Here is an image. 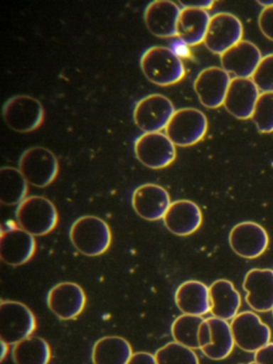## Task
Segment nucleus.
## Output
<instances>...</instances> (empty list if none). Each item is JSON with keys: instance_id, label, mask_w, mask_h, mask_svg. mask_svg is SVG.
<instances>
[{"instance_id": "32", "label": "nucleus", "mask_w": 273, "mask_h": 364, "mask_svg": "<svg viewBox=\"0 0 273 364\" xmlns=\"http://www.w3.org/2000/svg\"><path fill=\"white\" fill-rule=\"evenodd\" d=\"M252 80L260 92H273V54L262 57Z\"/></svg>"}, {"instance_id": "30", "label": "nucleus", "mask_w": 273, "mask_h": 364, "mask_svg": "<svg viewBox=\"0 0 273 364\" xmlns=\"http://www.w3.org/2000/svg\"><path fill=\"white\" fill-rule=\"evenodd\" d=\"M157 364H200L193 349L177 342H170L155 353Z\"/></svg>"}, {"instance_id": "40", "label": "nucleus", "mask_w": 273, "mask_h": 364, "mask_svg": "<svg viewBox=\"0 0 273 364\" xmlns=\"http://www.w3.org/2000/svg\"><path fill=\"white\" fill-rule=\"evenodd\" d=\"M249 364H258V363H257V362L253 361V362H250Z\"/></svg>"}, {"instance_id": "8", "label": "nucleus", "mask_w": 273, "mask_h": 364, "mask_svg": "<svg viewBox=\"0 0 273 364\" xmlns=\"http://www.w3.org/2000/svg\"><path fill=\"white\" fill-rule=\"evenodd\" d=\"M230 328L235 345L241 350L255 353L270 343V328L252 311L238 313L230 321Z\"/></svg>"}, {"instance_id": "14", "label": "nucleus", "mask_w": 273, "mask_h": 364, "mask_svg": "<svg viewBox=\"0 0 273 364\" xmlns=\"http://www.w3.org/2000/svg\"><path fill=\"white\" fill-rule=\"evenodd\" d=\"M85 291L76 283L62 282L51 287L47 294L49 310L62 321L76 318L85 306Z\"/></svg>"}, {"instance_id": "3", "label": "nucleus", "mask_w": 273, "mask_h": 364, "mask_svg": "<svg viewBox=\"0 0 273 364\" xmlns=\"http://www.w3.org/2000/svg\"><path fill=\"white\" fill-rule=\"evenodd\" d=\"M21 229L33 236L50 233L58 223V212L50 200L40 196L26 198L15 210Z\"/></svg>"}, {"instance_id": "4", "label": "nucleus", "mask_w": 273, "mask_h": 364, "mask_svg": "<svg viewBox=\"0 0 273 364\" xmlns=\"http://www.w3.org/2000/svg\"><path fill=\"white\" fill-rule=\"evenodd\" d=\"M36 319L26 304L14 300H2L0 304V340L15 345L31 336Z\"/></svg>"}, {"instance_id": "12", "label": "nucleus", "mask_w": 273, "mask_h": 364, "mask_svg": "<svg viewBox=\"0 0 273 364\" xmlns=\"http://www.w3.org/2000/svg\"><path fill=\"white\" fill-rule=\"evenodd\" d=\"M230 248L243 259H257L264 255L269 246L266 230L253 221H243L235 225L230 232Z\"/></svg>"}, {"instance_id": "15", "label": "nucleus", "mask_w": 273, "mask_h": 364, "mask_svg": "<svg viewBox=\"0 0 273 364\" xmlns=\"http://www.w3.org/2000/svg\"><path fill=\"white\" fill-rule=\"evenodd\" d=\"M36 242L34 236L21 228H2L0 237V259L10 266H21L34 255Z\"/></svg>"}, {"instance_id": "6", "label": "nucleus", "mask_w": 273, "mask_h": 364, "mask_svg": "<svg viewBox=\"0 0 273 364\" xmlns=\"http://www.w3.org/2000/svg\"><path fill=\"white\" fill-rule=\"evenodd\" d=\"M18 169L30 185L44 188L57 178L59 163L55 155L48 149L33 146L21 154Z\"/></svg>"}, {"instance_id": "29", "label": "nucleus", "mask_w": 273, "mask_h": 364, "mask_svg": "<svg viewBox=\"0 0 273 364\" xmlns=\"http://www.w3.org/2000/svg\"><path fill=\"white\" fill-rule=\"evenodd\" d=\"M204 321L203 316L196 315L183 314L177 317L171 326V333L174 342L191 349H200L198 333Z\"/></svg>"}, {"instance_id": "39", "label": "nucleus", "mask_w": 273, "mask_h": 364, "mask_svg": "<svg viewBox=\"0 0 273 364\" xmlns=\"http://www.w3.org/2000/svg\"><path fill=\"white\" fill-rule=\"evenodd\" d=\"M258 4H259L262 7L264 8H270L273 7V0H258Z\"/></svg>"}, {"instance_id": "5", "label": "nucleus", "mask_w": 273, "mask_h": 364, "mask_svg": "<svg viewBox=\"0 0 273 364\" xmlns=\"http://www.w3.org/2000/svg\"><path fill=\"white\" fill-rule=\"evenodd\" d=\"M208 121L206 116L196 108L176 110L166 125V135L177 146H191L200 142L206 135Z\"/></svg>"}, {"instance_id": "28", "label": "nucleus", "mask_w": 273, "mask_h": 364, "mask_svg": "<svg viewBox=\"0 0 273 364\" xmlns=\"http://www.w3.org/2000/svg\"><path fill=\"white\" fill-rule=\"evenodd\" d=\"M51 351L48 343L38 336H29L13 346L15 364H48Z\"/></svg>"}, {"instance_id": "35", "label": "nucleus", "mask_w": 273, "mask_h": 364, "mask_svg": "<svg viewBox=\"0 0 273 364\" xmlns=\"http://www.w3.org/2000/svg\"><path fill=\"white\" fill-rule=\"evenodd\" d=\"M127 364H157V360L151 353L139 351L132 355Z\"/></svg>"}, {"instance_id": "1", "label": "nucleus", "mask_w": 273, "mask_h": 364, "mask_svg": "<svg viewBox=\"0 0 273 364\" xmlns=\"http://www.w3.org/2000/svg\"><path fill=\"white\" fill-rule=\"evenodd\" d=\"M140 67L149 82L161 87L177 84L186 74L181 59L166 46L147 48L141 57Z\"/></svg>"}, {"instance_id": "41", "label": "nucleus", "mask_w": 273, "mask_h": 364, "mask_svg": "<svg viewBox=\"0 0 273 364\" xmlns=\"http://www.w3.org/2000/svg\"><path fill=\"white\" fill-rule=\"evenodd\" d=\"M272 314H273V310H272Z\"/></svg>"}, {"instance_id": "13", "label": "nucleus", "mask_w": 273, "mask_h": 364, "mask_svg": "<svg viewBox=\"0 0 273 364\" xmlns=\"http://www.w3.org/2000/svg\"><path fill=\"white\" fill-rule=\"evenodd\" d=\"M230 82V74L222 68H206L196 76L194 91L204 107L215 109L224 105Z\"/></svg>"}, {"instance_id": "20", "label": "nucleus", "mask_w": 273, "mask_h": 364, "mask_svg": "<svg viewBox=\"0 0 273 364\" xmlns=\"http://www.w3.org/2000/svg\"><path fill=\"white\" fill-rule=\"evenodd\" d=\"M181 9L171 0H155L144 10L145 26L158 38H176Z\"/></svg>"}, {"instance_id": "11", "label": "nucleus", "mask_w": 273, "mask_h": 364, "mask_svg": "<svg viewBox=\"0 0 273 364\" xmlns=\"http://www.w3.org/2000/svg\"><path fill=\"white\" fill-rule=\"evenodd\" d=\"M243 25L236 16L220 12L211 16L204 44L213 54L223 55L242 41Z\"/></svg>"}, {"instance_id": "7", "label": "nucleus", "mask_w": 273, "mask_h": 364, "mask_svg": "<svg viewBox=\"0 0 273 364\" xmlns=\"http://www.w3.org/2000/svg\"><path fill=\"white\" fill-rule=\"evenodd\" d=\"M2 117L9 129L17 133H30L44 120V108L40 101L28 95H15L4 103Z\"/></svg>"}, {"instance_id": "27", "label": "nucleus", "mask_w": 273, "mask_h": 364, "mask_svg": "<svg viewBox=\"0 0 273 364\" xmlns=\"http://www.w3.org/2000/svg\"><path fill=\"white\" fill-rule=\"evenodd\" d=\"M28 184L19 169L2 167L0 169V202L4 205H19L27 198Z\"/></svg>"}, {"instance_id": "38", "label": "nucleus", "mask_w": 273, "mask_h": 364, "mask_svg": "<svg viewBox=\"0 0 273 364\" xmlns=\"http://www.w3.org/2000/svg\"><path fill=\"white\" fill-rule=\"evenodd\" d=\"M0 345H1V355H0V360L4 361L9 353V344H6V342L0 340Z\"/></svg>"}, {"instance_id": "36", "label": "nucleus", "mask_w": 273, "mask_h": 364, "mask_svg": "<svg viewBox=\"0 0 273 364\" xmlns=\"http://www.w3.org/2000/svg\"><path fill=\"white\" fill-rule=\"evenodd\" d=\"M181 5L183 6V8H193V9H200V10H208L213 8V6L215 5V1L213 0H196V1H181Z\"/></svg>"}, {"instance_id": "31", "label": "nucleus", "mask_w": 273, "mask_h": 364, "mask_svg": "<svg viewBox=\"0 0 273 364\" xmlns=\"http://www.w3.org/2000/svg\"><path fill=\"white\" fill-rule=\"evenodd\" d=\"M252 121L259 133H273V92L260 95Z\"/></svg>"}, {"instance_id": "24", "label": "nucleus", "mask_w": 273, "mask_h": 364, "mask_svg": "<svg viewBox=\"0 0 273 364\" xmlns=\"http://www.w3.org/2000/svg\"><path fill=\"white\" fill-rule=\"evenodd\" d=\"M210 20L206 10L183 8L177 22V38L188 46L204 43Z\"/></svg>"}, {"instance_id": "22", "label": "nucleus", "mask_w": 273, "mask_h": 364, "mask_svg": "<svg viewBox=\"0 0 273 364\" xmlns=\"http://www.w3.org/2000/svg\"><path fill=\"white\" fill-rule=\"evenodd\" d=\"M175 304L183 314L204 316L210 312L209 287L196 280L181 283L175 291Z\"/></svg>"}, {"instance_id": "23", "label": "nucleus", "mask_w": 273, "mask_h": 364, "mask_svg": "<svg viewBox=\"0 0 273 364\" xmlns=\"http://www.w3.org/2000/svg\"><path fill=\"white\" fill-rule=\"evenodd\" d=\"M210 313L213 317L232 321L238 315L241 306V296L234 284L225 279H219L209 287Z\"/></svg>"}, {"instance_id": "16", "label": "nucleus", "mask_w": 273, "mask_h": 364, "mask_svg": "<svg viewBox=\"0 0 273 364\" xmlns=\"http://www.w3.org/2000/svg\"><path fill=\"white\" fill-rule=\"evenodd\" d=\"M247 291L245 301L252 310L266 313L273 310V270L254 268L245 274L242 283Z\"/></svg>"}, {"instance_id": "2", "label": "nucleus", "mask_w": 273, "mask_h": 364, "mask_svg": "<svg viewBox=\"0 0 273 364\" xmlns=\"http://www.w3.org/2000/svg\"><path fill=\"white\" fill-rule=\"evenodd\" d=\"M70 240L83 255L98 257L108 250L112 236L106 221L100 217L82 216L70 227Z\"/></svg>"}, {"instance_id": "9", "label": "nucleus", "mask_w": 273, "mask_h": 364, "mask_svg": "<svg viewBox=\"0 0 273 364\" xmlns=\"http://www.w3.org/2000/svg\"><path fill=\"white\" fill-rule=\"evenodd\" d=\"M175 112L172 102L164 95H147L136 103L134 121L144 133H161Z\"/></svg>"}, {"instance_id": "18", "label": "nucleus", "mask_w": 273, "mask_h": 364, "mask_svg": "<svg viewBox=\"0 0 273 364\" xmlns=\"http://www.w3.org/2000/svg\"><path fill=\"white\" fill-rule=\"evenodd\" d=\"M260 95L252 78H232L226 93L224 108L239 120L252 119Z\"/></svg>"}, {"instance_id": "26", "label": "nucleus", "mask_w": 273, "mask_h": 364, "mask_svg": "<svg viewBox=\"0 0 273 364\" xmlns=\"http://www.w3.org/2000/svg\"><path fill=\"white\" fill-rule=\"evenodd\" d=\"M132 346L119 336H105L94 344L92 350L93 364H127L132 357Z\"/></svg>"}, {"instance_id": "37", "label": "nucleus", "mask_w": 273, "mask_h": 364, "mask_svg": "<svg viewBox=\"0 0 273 364\" xmlns=\"http://www.w3.org/2000/svg\"><path fill=\"white\" fill-rule=\"evenodd\" d=\"M171 50L181 58V57H186L189 55V50H188V46L183 43L179 38L176 37L175 41L173 42L172 48Z\"/></svg>"}, {"instance_id": "17", "label": "nucleus", "mask_w": 273, "mask_h": 364, "mask_svg": "<svg viewBox=\"0 0 273 364\" xmlns=\"http://www.w3.org/2000/svg\"><path fill=\"white\" fill-rule=\"evenodd\" d=\"M132 205L141 218L149 221L160 220L170 208V196L159 185H141L132 193Z\"/></svg>"}, {"instance_id": "33", "label": "nucleus", "mask_w": 273, "mask_h": 364, "mask_svg": "<svg viewBox=\"0 0 273 364\" xmlns=\"http://www.w3.org/2000/svg\"><path fill=\"white\" fill-rule=\"evenodd\" d=\"M258 26L262 35L273 41V7L262 9L258 18Z\"/></svg>"}, {"instance_id": "25", "label": "nucleus", "mask_w": 273, "mask_h": 364, "mask_svg": "<svg viewBox=\"0 0 273 364\" xmlns=\"http://www.w3.org/2000/svg\"><path fill=\"white\" fill-rule=\"evenodd\" d=\"M210 328V342L204 348L200 349L209 359L220 361L226 359L232 353L235 346L230 323L217 317L206 318Z\"/></svg>"}, {"instance_id": "10", "label": "nucleus", "mask_w": 273, "mask_h": 364, "mask_svg": "<svg viewBox=\"0 0 273 364\" xmlns=\"http://www.w3.org/2000/svg\"><path fill=\"white\" fill-rule=\"evenodd\" d=\"M175 144L162 133H144L134 141V154L145 167L164 169L176 157Z\"/></svg>"}, {"instance_id": "34", "label": "nucleus", "mask_w": 273, "mask_h": 364, "mask_svg": "<svg viewBox=\"0 0 273 364\" xmlns=\"http://www.w3.org/2000/svg\"><path fill=\"white\" fill-rule=\"evenodd\" d=\"M254 361L258 364H273V343H269L254 355Z\"/></svg>"}, {"instance_id": "19", "label": "nucleus", "mask_w": 273, "mask_h": 364, "mask_svg": "<svg viewBox=\"0 0 273 364\" xmlns=\"http://www.w3.org/2000/svg\"><path fill=\"white\" fill-rule=\"evenodd\" d=\"M262 59L259 48L247 40H242L220 56L222 69L235 78L253 77Z\"/></svg>"}, {"instance_id": "21", "label": "nucleus", "mask_w": 273, "mask_h": 364, "mask_svg": "<svg viewBox=\"0 0 273 364\" xmlns=\"http://www.w3.org/2000/svg\"><path fill=\"white\" fill-rule=\"evenodd\" d=\"M203 216L200 208L189 200L172 202L164 217L166 229L177 236H188L200 229Z\"/></svg>"}]
</instances>
